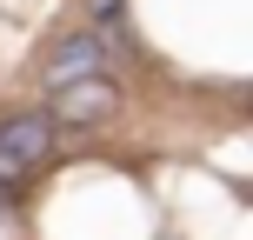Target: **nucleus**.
<instances>
[{
    "label": "nucleus",
    "mask_w": 253,
    "mask_h": 240,
    "mask_svg": "<svg viewBox=\"0 0 253 240\" xmlns=\"http://www.w3.org/2000/svg\"><path fill=\"white\" fill-rule=\"evenodd\" d=\"M40 153H47V120L40 114H13L7 127H0V180L20 174V167H34Z\"/></svg>",
    "instance_id": "nucleus-2"
},
{
    "label": "nucleus",
    "mask_w": 253,
    "mask_h": 240,
    "mask_svg": "<svg viewBox=\"0 0 253 240\" xmlns=\"http://www.w3.org/2000/svg\"><path fill=\"white\" fill-rule=\"evenodd\" d=\"M107 67V40L100 34H67L60 47L47 53V87H80Z\"/></svg>",
    "instance_id": "nucleus-1"
},
{
    "label": "nucleus",
    "mask_w": 253,
    "mask_h": 240,
    "mask_svg": "<svg viewBox=\"0 0 253 240\" xmlns=\"http://www.w3.org/2000/svg\"><path fill=\"white\" fill-rule=\"evenodd\" d=\"M107 107H114V87H107V80H80V87H60L53 114L60 120H100Z\"/></svg>",
    "instance_id": "nucleus-3"
}]
</instances>
